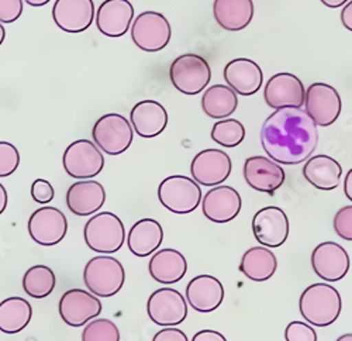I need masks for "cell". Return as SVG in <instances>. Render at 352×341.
Listing matches in <instances>:
<instances>
[{"label":"cell","instance_id":"cell-1","mask_svg":"<svg viewBox=\"0 0 352 341\" xmlns=\"http://www.w3.org/2000/svg\"><path fill=\"white\" fill-rule=\"evenodd\" d=\"M261 144L267 155L278 164H302L317 148V124L302 107L275 110L262 124Z\"/></svg>","mask_w":352,"mask_h":341},{"label":"cell","instance_id":"cell-2","mask_svg":"<svg viewBox=\"0 0 352 341\" xmlns=\"http://www.w3.org/2000/svg\"><path fill=\"white\" fill-rule=\"evenodd\" d=\"M299 310L309 324L327 327L338 320L342 310V299L340 292L327 282H317L302 292Z\"/></svg>","mask_w":352,"mask_h":341},{"label":"cell","instance_id":"cell-3","mask_svg":"<svg viewBox=\"0 0 352 341\" xmlns=\"http://www.w3.org/2000/svg\"><path fill=\"white\" fill-rule=\"evenodd\" d=\"M85 287L98 298H111L124 287L126 271L119 260L99 255L86 264L83 270Z\"/></svg>","mask_w":352,"mask_h":341},{"label":"cell","instance_id":"cell-4","mask_svg":"<svg viewBox=\"0 0 352 341\" xmlns=\"http://www.w3.org/2000/svg\"><path fill=\"white\" fill-rule=\"evenodd\" d=\"M83 239L86 245L95 252L114 254L124 244V224L119 216L111 212L98 213L86 221Z\"/></svg>","mask_w":352,"mask_h":341},{"label":"cell","instance_id":"cell-5","mask_svg":"<svg viewBox=\"0 0 352 341\" xmlns=\"http://www.w3.org/2000/svg\"><path fill=\"white\" fill-rule=\"evenodd\" d=\"M169 79L176 91L184 95H199L212 79L209 63L197 54H182L169 67Z\"/></svg>","mask_w":352,"mask_h":341},{"label":"cell","instance_id":"cell-6","mask_svg":"<svg viewBox=\"0 0 352 341\" xmlns=\"http://www.w3.org/2000/svg\"><path fill=\"white\" fill-rule=\"evenodd\" d=\"M94 143L107 155H120L130 148L134 140L131 123L119 113H107L92 129Z\"/></svg>","mask_w":352,"mask_h":341},{"label":"cell","instance_id":"cell-7","mask_svg":"<svg viewBox=\"0 0 352 341\" xmlns=\"http://www.w3.org/2000/svg\"><path fill=\"white\" fill-rule=\"evenodd\" d=\"M201 189L199 184L185 175H172L165 178L158 186L161 205L175 214H189L201 202Z\"/></svg>","mask_w":352,"mask_h":341},{"label":"cell","instance_id":"cell-8","mask_svg":"<svg viewBox=\"0 0 352 341\" xmlns=\"http://www.w3.org/2000/svg\"><path fill=\"white\" fill-rule=\"evenodd\" d=\"M133 43L145 52H158L166 48L172 37L169 20L158 12H142L130 27Z\"/></svg>","mask_w":352,"mask_h":341},{"label":"cell","instance_id":"cell-9","mask_svg":"<svg viewBox=\"0 0 352 341\" xmlns=\"http://www.w3.org/2000/svg\"><path fill=\"white\" fill-rule=\"evenodd\" d=\"M65 173L75 179H91L104 168V157L91 140H76L69 144L63 157Z\"/></svg>","mask_w":352,"mask_h":341},{"label":"cell","instance_id":"cell-10","mask_svg":"<svg viewBox=\"0 0 352 341\" xmlns=\"http://www.w3.org/2000/svg\"><path fill=\"white\" fill-rule=\"evenodd\" d=\"M306 113L320 127L334 124L341 115V96L336 88L324 82L311 83L306 89Z\"/></svg>","mask_w":352,"mask_h":341},{"label":"cell","instance_id":"cell-11","mask_svg":"<svg viewBox=\"0 0 352 341\" xmlns=\"http://www.w3.org/2000/svg\"><path fill=\"white\" fill-rule=\"evenodd\" d=\"M146 314H148L150 320L158 326H178L188 318L186 298L173 288L157 289L146 302Z\"/></svg>","mask_w":352,"mask_h":341},{"label":"cell","instance_id":"cell-12","mask_svg":"<svg viewBox=\"0 0 352 341\" xmlns=\"http://www.w3.org/2000/svg\"><path fill=\"white\" fill-rule=\"evenodd\" d=\"M28 234L40 245L52 247L61 243L68 232V220L64 212L52 206L37 209L28 219Z\"/></svg>","mask_w":352,"mask_h":341},{"label":"cell","instance_id":"cell-13","mask_svg":"<svg viewBox=\"0 0 352 341\" xmlns=\"http://www.w3.org/2000/svg\"><path fill=\"white\" fill-rule=\"evenodd\" d=\"M60 316L71 327H80L96 319L103 310L98 296L85 289H69L60 300Z\"/></svg>","mask_w":352,"mask_h":341},{"label":"cell","instance_id":"cell-14","mask_svg":"<svg viewBox=\"0 0 352 341\" xmlns=\"http://www.w3.org/2000/svg\"><path fill=\"white\" fill-rule=\"evenodd\" d=\"M311 268L326 282H338L346 276L351 258L346 250L334 241L320 243L311 252Z\"/></svg>","mask_w":352,"mask_h":341},{"label":"cell","instance_id":"cell-15","mask_svg":"<svg viewBox=\"0 0 352 341\" xmlns=\"http://www.w3.org/2000/svg\"><path fill=\"white\" fill-rule=\"evenodd\" d=\"M232 169L230 155L217 148L197 153L190 164L192 178L203 186H219L228 179Z\"/></svg>","mask_w":352,"mask_h":341},{"label":"cell","instance_id":"cell-16","mask_svg":"<svg viewBox=\"0 0 352 341\" xmlns=\"http://www.w3.org/2000/svg\"><path fill=\"white\" fill-rule=\"evenodd\" d=\"M289 229L287 214L278 206L262 208L254 214L252 233L263 247L278 248L283 245L289 237Z\"/></svg>","mask_w":352,"mask_h":341},{"label":"cell","instance_id":"cell-17","mask_svg":"<svg viewBox=\"0 0 352 341\" xmlns=\"http://www.w3.org/2000/svg\"><path fill=\"white\" fill-rule=\"evenodd\" d=\"M263 99L274 110L283 107H302L306 99L305 85L300 78L293 74H275L265 85Z\"/></svg>","mask_w":352,"mask_h":341},{"label":"cell","instance_id":"cell-18","mask_svg":"<svg viewBox=\"0 0 352 341\" xmlns=\"http://www.w3.org/2000/svg\"><path fill=\"white\" fill-rule=\"evenodd\" d=\"M94 0H56L52 8V20L58 28L69 34L83 33L95 20Z\"/></svg>","mask_w":352,"mask_h":341},{"label":"cell","instance_id":"cell-19","mask_svg":"<svg viewBox=\"0 0 352 341\" xmlns=\"http://www.w3.org/2000/svg\"><path fill=\"white\" fill-rule=\"evenodd\" d=\"M243 174L250 188L268 195H274L286 179L283 168L274 160L262 155L247 158Z\"/></svg>","mask_w":352,"mask_h":341},{"label":"cell","instance_id":"cell-20","mask_svg":"<svg viewBox=\"0 0 352 341\" xmlns=\"http://www.w3.org/2000/svg\"><path fill=\"white\" fill-rule=\"evenodd\" d=\"M201 212L208 220L219 224L236 219L243 208L241 196L228 185H219L201 197Z\"/></svg>","mask_w":352,"mask_h":341},{"label":"cell","instance_id":"cell-21","mask_svg":"<svg viewBox=\"0 0 352 341\" xmlns=\"http://www.w3.org/2000/svg\"><path fill=\"white\" fill-rule=\"evenodd\" d=\"M134 20V8L129 0H104L99 6L95 21L98 30L111 38L124 36Z\"/></svg>","mask_w":352,"mask_h":341},{"label":"cell","instance_id":"cell-22","mask_svg":"<svg viewBox=\"0 0 352 341\" xmlns=\"http://www.w3.org/2000/svg\"><path fill=\"white\" fill-rule=\"evenodd\" d=\"M224 296L223 283L213 275H197L186 287V302L199 314H210L219 309Z\"/></svg>","mask_w":352,"mask_h":341},{"label":"cell","instance_id":"cell-23","mask_svg":"<svg viewBox=\"0 0 352 341\" xmlns=\"http://www.w3.org/2000/svg\"><path fill=\"white\" fill-rule=\"evenodd\" d=\"M106 202V190L98 181L83 179L72 184L67 192V206L75 216L86 217L99 212Z\"/></svg>","mask_w":352,"mask_h":341},{"label":"cell","instance_id":"cell-24","mask_svg":"<svg viewBox=\"0 0 352 341\" xmlns=\"http://www.w3.org/2000/svg\"><path fill=\"white\" fill-rule=\"evenodd\" d=\"M224 79L234 92L241 96L255 95L263 83L261 67L248 58H236L224 68Z\"/></svg>","mask_w":352,"mask_h":341},{"label":"cell","instance_id":"cell-25","mask_svg":"<svg viewBox=\"0 0 352 341\" xmlns=\"http://www.w3.org/2000/svg\"><path fill=\"white\" fill-rule=\"evenodd\" d=\"M168 120V111L157 100H141L130 113L133 130L142 138L158 137L166 129Z\"/></svg>","mask_w":352,"mask_h":341},{"label":"cell","instance_id":"cell-26","mask_svg":"<svg viewBox=\"0 0 352 341\" xmlns=\"http://www.w3.org/2000/svg\"><path fill=\"white\" fill-rule=\"evenodd\" d=\"M150 275L162 285H173L184 279L188 272L185 255L173 248H164L154 252L148 264Z\"/></svg>","mask_w":352,"mask_h":341},{"label":"cell","instance_id":"cell-27","mask_svg":"<svg viewBox=\"0 0 352 341\" xmlns=\"http://www.w3.org/2000/svg\"><path fill=\"white\" fill-rule=\"evenodd\" d=\"M305 179L320 190H334L342 177L341 164L326 154L310 157L303 166Z\"/></svg>","mask_w":352,"mask_h":341},{"label":"cell","instance_id":"cell-28","mask_svg":"<svg viewBox=\"0 0 352 341\" xmlns=\"http://www.w3.org/2000/svg\"><path fill=\"white\" fill-rule=\"evenodd\" d=\"M213 16L226 32H241L254 19L252 0H214Z\"/></svg>","mask_w":352,"mask_h":341},{"label":"cell","instance_id":"cell-29","mask_svg":"<svg viewBox=\"0 0 352 341\" xmlns=\"http://www.w3.org/2000/svg\"><path fill=\"white\" fill-rule=\"evenodd\" d=\"M164 240L162 226L154 219H141L129 232L127 245L135 257L145 258L158 251Z\"/></svg>","mask_w":352,"mask_h":341},{"label":"cell","instance_id":"cell-30","mask_svg":"<svg viewBox=\"0 0 352 341\" xmlns=\"http://www.w3.org/2000/svg\"><path fill=\"white\" fill-rule=\"evenodd\" d=\"M239 270L254 282H265L275 275L278 258L268 247H252L244 252Z\"/></svg>","mask_w":352,"mask_h":341},{"label":"cell","instance_id":"cell-31","mask_svg":"<svg viewBox=\"0 0 352 341\" xmlns=\"http://www.w3.org/2000/svg\"><path fill=\"white\" fill-rule=\"evenodd\" d=\"M239 107L237 94L226 85H213L208 88L201 98V109L206 116L223 120L230 118Z\"/></svg>","mask_w":352,"mask_h":341},{"label":"cell","instance_id":"cell-32","mask_svg":"<svg viewBox=\"0 0 352 341\" xmlns=\"http://www.w3.org/2000/svg\"><path fill=\"white\" fill-rule=\"evenodd\" d=\"M33 318V307L24 298L12 296L0 302V331L17 334L23 331Z\"/></svg>","mask_w":352,"mask_h":341},{"label":"cell","instance_id":"cell-33","mask_svg":"<svg viewBox=\"0 0 352 341\" xmlns=\"http://www.w3.org/2000/svg\"><path fill=\"white\" fill-rule=\"evenodd\" d=\"M56 285V276L47 265H34L23 275V289L34 299L48 298Z\"/></svg>","mask_w":352,"mask_h":341},{"label":"cell","instance_id":"cell-34","mask_svg":"<svg viewBox=\"0 0 352 341\" xmlns=\"http://www.w3.org/2000/svg\"><path fill=\"white\" fill-rule=\"evenodd\" d=\"M212 140L221 147L234 148L240 146L245 138V127L236 119H223L214 123L212 129Z\"/></svg>","mask_w":352,"mask_h":341},{"label":"cell","instance_id":"cell-35","mask_svg":"<svg viewBox=\"0 0 352 341\" xmlns=\"http://www.w3.org/2000/svg\"><path fill=\"white\" fill-rule=\"evenodd\" d=\"M82 341H120V331L109 319H94L83 329Z\"/></svg>","mask_w":352,"mask_h":341},{"label":"cell","instance_id":"cell-36","mask_svg":"<svg viewBox=\"0 0 352 341\" xmlns=\"http://www.w3.org/2000/svg\"><path fill=\"white\" fill-rule=\"evenodd\" d=\"M20 165V154L16 146L8 141H0V178L14 174Z\"/></svg>","mask_w":352,"mask_h":341},{"label":"cell","instance_id":"cell-37","mask_svg":"<svg viewBox=\"0 0 352 341\" xmlns=\"http://www.w3.org/2000/svg\"><path fill=\"white\" fill-rule=\"evenodd\" d=\"M285 340L286 341H317V333L311 327V324L300 320H293L286 326Z\"/></svg>","mask_w":352,"mask_h":341},{"label":"cell","instance_id":"cell-38","mask_svg":"<svg viewBox=\"0 0 352 341\" xmlns=\"http://www.w3.org/2000/svg\"><path fill=\"white\" fill-rule=\"evenodd\" d=\"M333 227L336 234L345 240L352 241V205L341 208L333 220Z\"/></svg>","mask_w":352,"mask_h":341},{"label":"cell","instance_id":"cell-39","mask_svg":"<svg viewBox=\"0 0 352 341\" xmlns=\"http://www.w3.org/2000/svg\"><path fill=\"white\" fill-rule=\"evenodd\" d=\"M23 9V0H0V23H14L21 17Z\"/></svg>","mask_w":352,"mask_h":341},{"label":"cell","instance_id":"cell-40","mask_svg":"<svg viewBox=\"0 0 352 341\" xmlns=\"http://www.w3.org/2000/svg\"><path fill=\"white\" fill-rule=\"evenodd\" d=\"M55 190L52 185L45 179H36L32 185V197L40 205H48L54 201Z\"/></svg>","mask_w":352,"mask_h":341},{"label":"cell","instance_id":"cell-41","mask_svg":"<svg viewBox=\"0 0 352 341\" xmlns=\"http://www.w3.org/2000/svg\"><path fill=\"white\" fill-rule=\"evenodd\" d=\"M153 341H189L185 331L176 327H165L155 333Z\"/></svg>","mask_w":352,"mask_h":341},{"label":"cell","instance_id":"cell-42","mask_svg":"<svg viewBox=\"0 0 352 341\" xmlns=\"http://www.w3.org/2000/svg\"><path fill=\"white\" fill-rule=\"evenodd\" d=\"M192 341H227V338L221 333H219L216 330L208 329V330L197 331L193 336Z\"/></svg>","mask_w":352,"mask_h":341},{"label":"cell","instance_id":"cell-43","mask_svg":"<svg viewBox=\"0 0 352 341\" xmlns=\"http://www.w3.org/2000/svg\"><path fill=\"white\" fill-rule=\"evenodd\" d=\"M341 23L348 32H352V0H349L345 6H342Z\"/></svg>","mask_w":352,"mask_h":341},{"label":"cell","instance_id":"cell-44","mask_svg":"<svg viewBox=\"0 0 352 341\" xmlns=\"http://www.w3.org/2000/svg\"><path fill=\"white\" fill-rule=\"evenodd\" d=\"M344 193L352 202V168L348 170V174L345 175V179H344Z\"/></svg>","mask_w":352,"mask_h":341},{"label":"cell","instance_id":"cell-45","mask_svg":"<svg viewBox=\"0 0 352 341\" xmlns=\"http://www.w3.org/2000/svg\"><path fill=\"white\" fill-rule=\"evenodd\" d=\"M8 202H9L8 190H6V188L2 184H0V214H2L6 210Z\"/></svg>","mask_w":352,"mask_h":341},{"label":"cell","instance_id":"cell-46","mask_svg":"<svg viewBox=\"0 0 352 341\" xmlns=\"http://www.w3.org/2000/svg\"><path fill=\"white\" fill-rule=\"evenodd\" d=\"M320 2L330 9H340L345 6L349 0H320Z\"/></svg>","mask_w":352,"mask_h":341},{"label":"cell","instance_id":"cell-47","mask_svg":"<svg viewBox=\"0 0 352 341\" xmlns=\"http://www.w3.org/2000/svg\"><path fill=\"white\" fill-rule=\"evenodd\" d=\"M24 2L32 8H43V6L48 5L51 0H24Z\"/></svg>","mask_w":352,"mask_h":341},{"label":"cell","instance_id":"cell-48","mask_svg":"<svg viewBox=\"0 0 352 341\" xmlns=\"http://www.w3.org/2000/svg\"><path fill=\"white\" fill-rule=\"evenodd\" d=\"M5 38H6V30H5V27L2 25V23H0V45L3 44Z\"/></svg>","mask_w":352,"mask_h":341},{"label":"cell","instance_id":"cell-49","mask_svg":"<svg viewBox=\"0 0 352 341\" xmlns=\"http://www.w3.org/2000/svg\"><path fill=\"white\" fill-rule=\"evenodd\" d=\"M336 341H352V333H346V334H342L340 336Z\"/></svg>","mask_w":352,"mask_h":341}]
</instances>
